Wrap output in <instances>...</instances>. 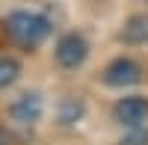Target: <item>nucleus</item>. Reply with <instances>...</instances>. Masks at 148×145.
<instances>
[{"instance_id":"obj_5","label":"nucleus","mask_w":148,"mask_h":145,"mask_svg":"<svg viewBox=\"0 0 148 145\" xmlns=\"http://www.w3.org/2000/svg\"><path fill=\"white\" fill-rule=\"evenodd\" d=\"M9 113H12V118H15L18 124H33V122H39V116H42V98L36 92H27L9 107Z\"/></svg>"},{"instance_id":"obj_6","label":"nucleus","mask_w":148,"mask_h":145,"mask_svg":"<svg viewBox=\"0 0 148 145\" xmlns=\"http://www.w3.org/2000/svg\"><path fill=\"white\" fill-rule=\"evenodd\" d=\"M121 39L127 44H148V12L145 15H130L121 27Z\"/></svg>"},{"instance_id":"obj_3","label":"nucleus","mask_w":148,"mask_h":145,"mask_svg":"<svg viewBox=\"0 0 148 145\" xmlns=\"http://www.w3.org/2000/svg\"><path fill=\"white\" fill-rule=\"evenodd\" d=\"M86 53H89V44H86V39L77 36V33H65L62 39L56 42V62L62 65V68H77V65H83Z\"/></svg>"},{"instance_id":"obj_2","label":"nucleus","mask_w":148,"mask_h":145,"mask_svg":"<svg viewBox=\"0 0 148 145\" xmlns=\"http://www.w3.org/2000/svg\"><path fill=\"white\" fill-rule=\"evenodd\" d=\"M142 80V68L127 56H119L113 59L107 68H104V83L107 86H116V89H125V86H133V83Z\"/></svg>"},{"instance_id":"obj_8","label":"nucleus","mask_w":148,"mask_h":145,"mask_svg":"<svg viewBox=\"0 0 148 145\" xmlns=\"http://www.w3.org/2000/svg\"><path fill=\"white\" fill-rule=\"evenodd\" d=\"M121 145H148V127H145V124L133 127L130 133L121 136Z\"/></svg>"},{"instance_id":"obj_1","label":"nucleus","mask_w":148,"mask_h":145,"mask_svg":"<svg viewBox=\"0 0 148 145\" xmlns=\"http://www.w3.org/2000/svg\"><path fill=\"white\" fill-rule=\"evenodd\" d=\"M6 33L15 44L30 51V47H39L51 36V21L39 12H12L6 18Z\"/></svg>"},{"instance_id":"obj_9","label":"nucleus","mask_w":148,"mask_h":145,"mask_svg":"<svg viewBox=\"0 0 148 145\" xmlns=\"http://www.w3.org/2000/svg\"><path fill=\"white\" fill-rule=\"evenodd\" d=\"M12 142V136H9V130L6 127H0V145H9Z\"/></svg>"},{"instance_id":"obj_4","label":"nucleus","mask_w":148,"mask_h":145,"mask_svg":"<svg viewBox=\"0 0 148 145\" xmlns=\"http://www.w3.org/2000/svg\"><path fill=\"white\" fill-rule=\"evenodd\" d=\"M116 122H121L125 127H139L148 118V98L142 95H127V98H119V104L113 107Z\"/></svg>"},{"instance_id":"obj_7","label":"nucleus","mask_w":148,"mask_h":145,"mask_svg":"<svg viewBox=\"0 0 148 145\" xmlns=\"http://www.w3.org/2000/svg\"><path fill=\"white\" fill-rule=\"evenodd\" d=\"M18 74H21V65L15 62V59L12 56H0V89L12 86V83L18 80Z\"/></svg>"}]
</instances>
